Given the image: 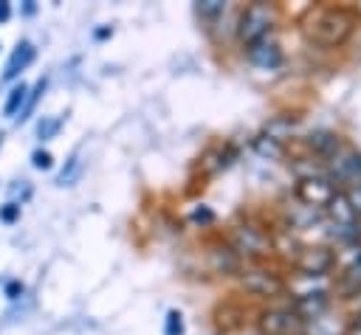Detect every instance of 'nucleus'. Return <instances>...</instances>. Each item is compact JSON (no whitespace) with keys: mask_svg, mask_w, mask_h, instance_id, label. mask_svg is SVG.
Wrapping results in <instances>:
<instances>
[{"mask_svg":"<svg viewBox=\"0 0 361 335\" xmlns=\"http://www.w3.org/2000/svg\"><path fill=\"white\" fill-rule=\"evenodd\" d=\"M350 31H353V20L341 8H324V11H319L310 20V28H307L310 39H316L322 45H338V42H344L350 37Z\"/></svg>","mask_w":361,"mask_h":335,"instance_id":"1","label":"nucleus"},{"mask_svg":"<svg viewBox=\"0 0 361 335\" xmlns=\"http://www.w3.org/2000/svg\"><path fill=\"white\" fill-rule=\"evenodd\" d=\"M271 25H274V14L268 6H248L240 17V25H237V37L240 42L248 48V45H257L262 39H268L271 34Z\"/></svg>","mask_w":361,"mask_h":335,"instance_id":"2","label":"nucleus"},{"mask_svg":"<svg viewBox=\"0 0 361 335\" xmlns=\"http://www.w3.org/2000/svg\"><path fill=\"white\" fill-rule=\"evenodd\" d=\"M336 194V186L330 183V177L324 175H305L296 183V197L307 206V208H324L327 200Z\"/></svg>","mask_w":361,"mask_h":335,"instance_id":"3","label":"nucleus"},{"mask_svg":"<svg viewBox=\"0 0 361 335\" xmlns=\"http://www.w3.org/2000/svg\"><path fill=\"white\" fill-rule=\"evenodd\" d=\"M302 324V318L293 310H265L259 315V332L262 335H290L296 332Z\"/></svg>","mask_w":361,"mask_h":335,"instance_id":"4","label":"nucleus"},{"mask_svg":"<svg viewBox=\"0 0 361 335\" xmlns=\"http://www.w3.org/2000/svg\"><path fill=\"white\" fill-rule=\"evenodd\" d=\"M293 301H302V298H310V296H330V276H322V273H299L296 279H290L288 284Z\"/></svg>","mask_w":361,"mask_h":335,"instance_id":"5","label":"nucleus"},{"mask_svg":"<svg viewBox=\"0 0 361 335\" xmlns=\"http://www.w3.org/2000/svg\"><path fill=\"white\" fill-rule=\"evenodd\" d=\"M268 248H271V242L259 228L243 225V228L234 231V251L237 253H243V256H265Z\"/></svg>","mask_w":361,"mask_h":335,"instance_id":"6","label":"nucleus"},{"mask_svg":"<svg viewBox=\"0 0 361 335\" xmlns=\"http://www.w3.org/2000/svg\"><path fill=\"white\" fill-rule=\"evenodd\" d=\"M34 56H37L34 42H31V39H20V42L14 45V51H11L8 62H6V68H3V82L17 79V76H20V73L34 62Z\"/></svg>","mask_w":361,"mask_h":335,"instance_id":"7","label":"nucleus"},{"mask_svg":"<svg viewBox=\"0 0 361 335\" xmlns=\"http://www.w3.org/2000/svg\"><path fill=\"white\" fill-rule=\"evenodd\" d=\"M243 287L254 296H276L282 290V282L276 279V273H268V270H245Z\"/></svg>","mask_w":361,"mask_h":335,"instance_id":"8","label":"nucleus"},{"mask_svg":"<svg viewBox=\"0 0 361 335\" xmlns=\"http://www.w3.org/2000/svg\"><path fill=\"white\" fill-rule=\"evenodd\" d=\"M245 51H248L251 65H257V68H262V70H274V68L282 65V51H279V45H276L274 39H262V42H257V45H248Z\"/></svg>","mask_w":361,"mask_h":335,"instance_id":"9","label":"nucleus"},{"mask_svg":"<svg viewBox=\"0 0 361 335\" xmlns=\"http://www.w3.org/2000/svg\"><path fill=\"white\" fill-rule=\"evenodd\" d=\"M336 265V256L327 248H310L302 256V273H322L327 276V270Z\"/></svg>","mask_w":361,"mask_h":335,"instance_id":"10","label":"nucleus"},{"mask_svg":"<svg viewBox=\"0 0 361 335\" xmlns=\"http://www.w3.org/2000/svg\"><path fill=\"white\" fill-rule=\"evenodd\" d=\"M310 149L319 152V155H336V152L341 149V141H338L336 132H330V129H319V132L310 135Z\"/></svg>","mask_w":361,"mask_h":335,"instance_id":"11","label":"nucleus"},{"mask_svg":"<svg viewBox=\"0 0 361 335\" xmlns=\"http://www.w3.org/2000/svg\"><path fill=\"white\" fill-rule=\"evenodd\" d=\"M25 93H28V87L20 82V84H14L11 90H8V96H6V104H3V115H8V118H17L20 115V110H23V104H25Z\"/></svg>","mask_w":361,"mask_h":335,"instance_id":"12","label":"nucleus"},{"mask_svg":"<svg viewBox=\"0 0 361 335\" xmlns=\"http://www.w3.org/2000/svg\"><path fill=\"white\" fill-rule=\"evenodd\" d=\"M45 84H48V79H39L34 87H28V93H25V104H23V110H20V115L14 118L17 124H23V121H28L31 118V113H34V107H37V101H39V96L45 93Z\"/></svg>","mask_w":361,"mask_h":335,"instance_id":"13","label":"nucleus"},{"mask_svg":"<svg viewBox=\"0 0 361 335\" xmlns=\"http://www.w3.org/2000/svg\"><path fill=\"white\" fill-rule=\"evenodd\" d=\"M333 256H336V262H338L344 270H350L353 265H358V262H361V242H358V239L344 242V248H341V251H336Z\"/></svg>","mask_w":361,"mask_h":335,"instance_id":"14","label":"nucleus"},{"mask_svg":"<svg viewBox=\"0 0 361 335\" xmlns=\"http://www.w3.org/2000/svg\"><path fill=\"white\" fill-rule=\"evenodd\" d=\"M62 124H65L62 115H42V121L37 124V138H39V141H51V138H56L59 129H62Z\"/></svg>","mask_w":361,"mask_h":335,"instance_id":"15","label":"nucleus"},{"mask_svg":"<svg viewBox=\"0 0 361 335\" xmlns=\"http://www.w3.org/2000/svg\"><path fill=\"white\" fill-rule=\"evenodd\" d=\"M254 149H257L262 158H279V155H282V144H276V141L268 138V135H257V138H254Z\"/></svg>","mask_w":361,"mask_h":335,"instance_id":"16","label":"nucleus"},{"mask_svg":"<svg viewBox=\"0 0 361 335\" xmlns=\"http://www.w3.org/2000/svg\"><path fill=\"white\" fill-rule=\"evenodd\" d=\"M197 14H200L203 20L223 17V14H226V3H220V0H203V3H197Z\"/></svg>","mask_w":361,"mask_h":335,"instance_id":"17","label":"nucleus"},{"mask_svg":"<svg viewBox=\"0 0 361 335\" xmlns=\"http://www.w3.org/2000/svg\"><path fill=\"white\" fill-rule=\"evenodd\" d=\"M186 327H183V315L178 310H169L166 312V321H164V335H183Z\"/></svg>","mask_w":361,"mask_h":335,"instance_id":"18","label":"nucleus"},{"mask_svg":"<svg viewBox=\"0 0 361 335\" xmlns=\"http://www.w3.org/2000/svg\"><path fill=\"white\" fill-rule=\"evenodd\" d=\"M31 166L39 169V172H48V169L54 166V155H51L48 149H34V152H31Z\"/></svg>","mask_w":361,"mask_h":335,"instance_id":"19","label":"nucleus"},{"mask_svg":"<svg viewBox=\"0 0 361 335\" xmlns=\"http://www.w3.org/2000/svg\"><path fill=\"white\" fill-rule=\"evenodd\" d=\"M20 203H14V200H8V203H3L0 206V222H6V225H11V222H17L20 220Z\"/></svg>","mask_w":361,"mask_h":335,"instance_id":"20","label":"nucleus"},{"mask_svg":"<svg viewBox=\"0 0 361 335\" xmlns=\"http://www.w3.org/2000/svg\"><path fill=\"white\" fill-rule=\"evenodd\" d=\"M344 282H347V284H350L355 293L361 290V262H358V265H353V267L344 273Z\"/></svg>","mask_w":361,"mask_h":335,"instance_id":"21","label":"nucleus"},{"mask_svg":"<svg viewBox=\"0 0 361 335\" xmlns=\"http://www.w3.org/2000/svg\"><path fill=\"white\" fill-rule=\"evenodd\" d=\"M212 217H214V214H212L209 208H195V211H192V220H195V222H212Z\"/></svg>","mask_w":361,"mask_h":335,"instance_id":"22","label":"nucleus"},{"mask_svg":"<svg viewBox=\"0 0 361 335\" xmlns=\"http://www.w3.org/2000/svg\"><path fill=\"white\" fill-rule=\"evenodd\" d=\"M6 296H8V298L23 296V282H8V284H6Z\"/></svg>","mask_w":361,"mask_h":335,"instance_id":"23","label":"nucleus"},{"mask_svg":"<svg viewBox=\"0 0 361 335\" xmlns=\"http://www.w3.org/2000/svg\"><path fill=\"white\" fill-rule=\"evenodd\" d=\"M8 17H11V3L0 0V23H8Z\"/></svg>","mask_w":361,"mask_h":335,"instance_id":"24","label":"nucleus"},{"mask_svg":"<svg viewBox=\"0 0 361 335\" xmlns=\"http://www.w3.org/2000/svg\"><path fill=\"white\" fill-rule=\"evenodd\" d=\"M350 335H361V315L353 318V324H350Z\"/></svg>","mask_w":361,"mask_h":335,"instance_id":"25","label":"nucleus"},{"mask_svg":"<svg viewBox=\"0 0 361 335\" xmlns=\"http://www.w3.org/2000/svg\"><path fill=\"white\" fill-rule=\"evenodd\" d=\"M353 307H355V312H358V315H361V290H358V293H355V298H353Z\"/></svg>","mask_w":361,"mask_h":335,"instance_id":"26","label":"nucleus"},{"mask_svg":"<svg viewBox=\"0 0 361 335\" xmlns=\"http://www.w3.org/2000/svg\"><path fill=\"white\" fill-rule=\"evenodd\" d=\"M34 8H37V6H34V0H25V6H23V11H25V14H34Z\"/></svg>","mask_w":361,"mask_h":335,"instance_id":"27","label":"nucleus"},{"mask_svg":"<svg viewBox=\"0 0 361 335\" xmlns=\"http://www.w3.org/2000/svg\"><path fill=\"white\" fill-rule=\"evenodd\" d=\"M110 34H113L110 28H99V31H96V39H104V37H110Z\"/></svg>","mask_w":361,"mask_h":335,"instance_id":"28","label":"nucleus"},{"mask_svg":"<svg viewBox=\"0 0 361 335\" xmlns=\"http://www.w3.org/2000/svg\"><path fill=\"white\" fill-rule=\"evenodd\" d=\"M358 11H361V3H358Z\"/></svg>","mask_w":361,"mask_h":335,"instance_id":"29","label":"nucleus"}]
</instances>
